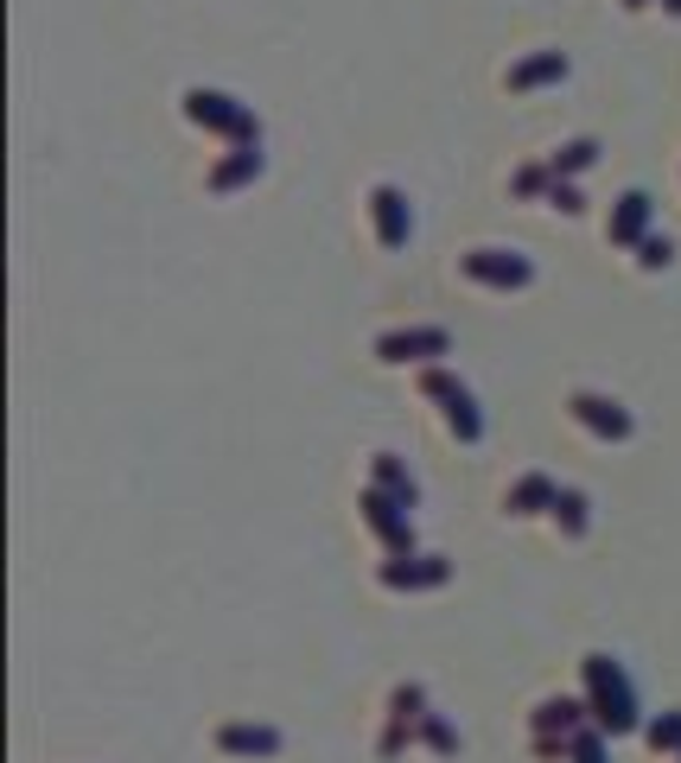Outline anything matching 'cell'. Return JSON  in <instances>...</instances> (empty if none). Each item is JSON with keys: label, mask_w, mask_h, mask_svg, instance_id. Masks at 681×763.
Wrapping results in <instances>:
<instances>
[{"label": "cell", "mask_w": 681, "mask_h": 763, "mask_svg": "<svg viewBox=\"0 0 681 763\" xmlns=\"http://www.w3.org/2000/svg\"><path fill=\"white\" fill-rule=\"evenodd\" d=\"M580 668H586V706H593V726L606 731V738L637 731V693H631V681H624V668H618L611 655H586Z\"/></svg>", "instance_id": "6da1fadb"}, {"label": "cell", "mask_w": 681, "mask_h": 763, "mask_svg": "<svg viewBox=\"0 0 681 763\" xmlns=\"http://www.w3.org/2000/svg\"><path fill=\"white\" fill-rule=\"evenodd\" d=\"M186 115L198 128H217V134H229V141H242V146L262 141L255 134V115L242 109V103H229V96H217V90H186Z\"/></svg>", "instance_id": "7a4b0ae2"}, {"label": "cell", "mask_w": 681, "mask_h": 763, "mask_svg": "<svg viewBox=\"0 0 681 763\" xmlns=\"http://www.w3.org/2000/svg\"><path fill=\"white\" fill-rule=\"evenodd\" d=\"M458 267H465V281L497 287V293H516V287H529L535 281V267L516 249H471V254H458Z\"/></svg>", "instance_id": "3957f363"}, {"label": "cell", "mask_w": 681, "mask_h": 763, "mask_svg": "<svg viewBox=\"0 0 681 763\" xmlns=\"http://www.w3.org/2000/svg\"><path fill=\"white\" fill-rule=\"evenodd\" d=\"M420 395H427V401H440V407H446V427H453V439H465V445H471V439L485 433V420H478V407H471V395L458 389V382L446 375V369H427V375H420Z\"/></svg>", "instance_id": "277c9868"}, {"label": "cell", "mask_w": 681, "mask_h": 763, "mask_svg": "<svg viewBox=\"0 0 681 763\" xmlns=\"http://www.w3.org/2000/svg\"><path fill=\"white\" fill-rule=\"evenodd\" d=\"M363 522H370L382 541H389V553H408V547H415V522H408V503H402V497H389L382 484H370V490H363Z\"/></svg>", "instance_id": "5b68a950"}, {"label": "cell", "mask_w": 681, "mask_h": 763, "mask_svg": "<svg viewBox=\"0 0 681 763\" xmlns=\"http://www.w3.org/2000/svg\"><path fill=\"white\" fill-rule=\"evenodd\" d=\"M453 337L440 325H415V331H389L377 337V363H427V357H446Z\"/></svg>", "instance_id": "8992f818"}, {"label": "cell", "mask_w": 681, "mask_h": 763, "mask_svg": "<svg viewBox=\"0 0 681 763\" xmlns=\"http://www.w3.org/2000/svg\"><path fill=\"white\" fill-rule=\"evenodd\" d=\"M568 414L586 427V433H599V439H631V414H624L618 401H606V395H573Z\"/></svg>", "instance_id": "52a82bcc"}, {"label": "cell", "mask_w": 681, "mask_h": 763, "mask_svg": "<svg viewBox=\"0 0 681 763\" xmlns=\"http://www.w3.org/2000/svg\"><path fill=\"white\" fill-rule=\"evenodd\" d=\"M217 751L224 758H274L280 751V731L255 726V719H229V726H217Z\"/></svg>", "instance_id": "ba28073f"}, {"label": "cell", "mask_w": 681, "mask_h": 763, "mask_svg": "<svg viewBox=\"0 0 681 763\" xmlns=\"http://www.w3.org/2000/svg\"><path fill=\"white\" fill-rule=\"evenodd\" d=\"M370 217H377L382 249H402V242H408V198H402L395 184H377V191H370Z\"/></svg>", "instance_id": "9c48e42d"}, {"label": "cell", "mask_w": 681, "mask_h": 763, "mask_svg": "<svg viewBox=\"0 0 681 763\" xmlns=\"http://www.w3.org/2000/svg\"><path fill=\"white\" fill-rule=\"evenodd\" d=\"M446 573H453V567H446V560H433V553H420V560L402 553V560H389V567H382V585H395V592H427V585H446Z\"/></svg>", "instance_id": "30bf717a"}, {"label": "cell", "mask_w": 681, "mask_h": 763, "mask_svg": "<svg viewBox=\"0 0 681 763\" xmlns=\"http://www.w3.org/2000/svg\"><path fill=\"white\" fill-rule=\"evenodd\" d=\"M389 738H382V758H395L402 751V738H415L420 731V719H427V693L420 688H395V700H389Z\"/></svg>", "instance_id": "8fae6325"}, {"label": "cell", "mask_w": 681, "mask_h": 763, "mask_svg": "<svg viewBox=\"0 0 681 763\" xmlns=\"http://www.w3.org/2000/svg\"><path fill=\"white\" fill-rule=\"evenodd\" d=\"M586 719H593V706H586V700H568V693L535 706V731H541V738H573Z\"/></svg>", "instance_id": "7c38bea8"}, {"label": "cell", "mask_w": 681, "mask_h": 763, "mask_svg": "<svg viewBox=\"0 0 681 763\" xmlns=\"http://www.w3.org/2000/svg\"><path fill=\"white\" fill-rule=\"evenodd\" d=\"M644 229H649V198L644 191H624L618 211H611V242L631 249V242H644Z\"/></svg>", "instance_id": "4fadbf2b"}, {"label": "cell", "mask_w": 681, "mask_h": 763, "mask_svg": "<svg viewBox=\"0 0 681 763\" xmlns=\"http://www.w3.org/2000/svg\"><path fill=\"white\" fill-rule=\"evenodd\" d=\"M561 76H568V58H561V51H541V58H529V64H516V71H510V90L523 96V90L561 83Z\"/></svg>", "instance_id": "5bb4252c"}, {"label": "cell", "mask_w": 681, "mask_h": 763, "mask_svg": "<svg viewBox=\"0 0 681 763\" xmlns=\"http://www.w3.org/2000/svg\"><path fill=\"white\" fill-rule=\"evenodd\" d=\"M262 172V153L255 146H236V159H224L217 172H211V191H236V184H249Z\"/></svg>", "instance_id": "9a60e30c"}, {"label": "cell", "mask_w": 681, "mask_h": 763, "mask_svg": "<svg viewBox=\"0 0 681 763\" xmlns=\"http://www.w3.org/2000/svg\"><path fill=\"white\" fill-rule=\"evenodd\" d=\"M554 497H561V490H554L548 477L535 472V477H523V484L510 490V515H535V509H554Z\"/></svg>", "instance_id": "2e32d148"}, {"label": "cell", "mask_w": 681, "mask_h": 763, "mask_svg": "<svg viewBox=\"0 0 681 763\" xmlns=\"http://www.w3.org/2000/svg\"><path fill=\"white\" fill-rule=\"evenodd\" d=\"M593 159H599V141H568L548 166H554V179H573V172H586Z\"/></svg>", "instance_id": "e0dca14e"}, {"label": "cell", "mask_w": 681, "mask_h": 763, "mask_svg": "<svg viewBox=\"0 0 681 763\" xmlns=\"http://www.w3.org/2000/svg\"><path fill=\"white\" fill-rule=\"evenodd\" d=\"M554 522H561L568 541H580V535H586V497H580V490H561V497H554Z\"/></svg>", "instance_id": "ac0fdd59"}, {"label": "cell", "mask_w": 681, "mask_h": 763, "mask_svg": "<svg viewBox=\"0 0 681 763\" xmlns=\"http://www.w3.org/2000/svg\"><path fill=\"white\" fill-rule=\"evenodd\" d=\"M377 484H382V490H389V497H402V503L415 509V477L402 472V465H395L389 452H377Z\"/></svg>", "instance_id": "d6986e66"}, {"label": "cell", "mask_w": 681, "mask_h": 763, "mask_svg": "<svg viewBox=\"0 0 681 763\" xmlns=\"http://www.w3.org/2000/svg\"><path fill=\"white\" fill-rule=\"evenodd\" d=\"M568 763H606V731H599V726H580L568 738Z\"/></svg>", "instance_id": "ffe728a7"}, {"label": "cell", "mask_w": 681, "mask_h": 763, "mask_svg": "<svg viewBox=\"0 0 681 763\" xmlns=\"http://www.w3.org/2000/svg\"><path fill=\"white\" fill-rule=\"evenodd\" d=\"M649 751L662 758V751H681V713H662V719H649Z\"/></svg>", "instance_id": "44dd1931"}, {"label": "cell", "mask_w": 681, "mask_h": 763, "mask_svg": "<svg viewBox=\"0 0 681 763\" xmlns=\"http://www.w3.org/2000/svg\"><path fill=\"white\" fill-rule=\"evenodd\" d=\"M420 738H427V744H433V751H440V758H453V751H458V731L446 726V719H433V713H427V719H420Z\"/></svg>", "instance_id": "7402d4cb"}, {"label": "cell", "mask_w": 681, "mask_h": 763, "mask_svg": "<svg viewBox=\"0 0 681 763\" xmlns=\"http://www.w3.org/2000/svg\"><path fill=\"white\" fill-rule=\"evenodd\" d=\"M554 166H523V172H516V198H541V191H554Z\"/></svg>", "instance_id": "603a6c76"}, {"label": "cell", "mask_w": 681, "mask_h": 763, "mask_svg": "<svg viewBox=\"0 0 681 763\" xmlns=\"http://www.w3.org/2000/svg\"><path fill=\"white\" fill-rule=\"evenodd\" d=\"M669 236H644V242H637V267H669Z\"/></svg>", "instance_id": "cb8c5ba5"}, {"label": "cell", "mask_w": 681, "mask_h": 763, "mask_svg": "<svg viewBox=\"0 0 681 763\" xmlns=\"http://www.w3.org/2000/svg\"><path fill=\"white\" fill-rule=\"evenodd\" d=\"M548 204H554V211H568V217H573V211H586V198H580L573 184H561V179H554V191H548Z\"/></svg>", "instance_id": "d4e9b609"}, {"label": "cell", "mask_w": 681, "mask_h": 763, "mask_svg": "<svg viewBox=\"0 0 681 763\" xmlns=\"http://www.w3.org/2000/svg\"><path fill=\"white\" fill-rule=\"evenodd\" d=\"M662 7H669V13H681V0H662Z\"/></svg>", "instance_id": "484cf974"}, {"label": "cell", "mask_w": 681, "mask_h": 763, "mask_svg": "<svg viewBox=\"0 0 681 763\" xmlns=\"http://www.w3.org/2000/svg\"><path fill=\"white\" fill-rule=\"evenodd\" d=\"M624 7H649V0H624Z\"/></svg>", "instance_id": "4316f807"}]
</instances>
